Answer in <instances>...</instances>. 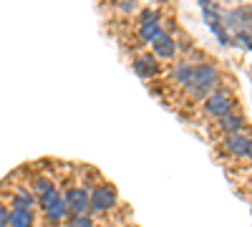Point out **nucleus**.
<instances>
[{"mask_svg": "<svg viewBox=\"0 0 252 227\" xmlns=\"http://www.w3.org/2000/svg\"><path fill=\"white\" fill-rule=\"evenodd\" d=\"M61 199H63V195H61L58 190H51L48 195H43V197H40V207H43V210H51L53 204H58Z\"/></svg>", "mask_w": 252, "mask_h": 227, "instance_id": "nucleus-15", "label": "nucleus"}, {"mask_svg": "<svg viewBox=\"0 0 252 227\" xmlns=\"http://www.w3.org/2000/svg\"><path fill=\"white\" fill-rule=\"evenodd\" d=\"M161 35V28H159V23H146V26H141L139 28V38L144 40V43H154V40Z\"/></svg>", "mask_w": 252, "mask_h": 227, "instance_id": "nucleus-13", "label": "nucleus"}, {"mask_svg": "<svg viewBox=\"0 0 252 227\" xmlns=\"http://www.w3.org/2000/svg\"><path fill=\"white\" fill-rule=\"evenodd\" d=\"M192 71H194V66L192 64H187V61H182V64H177L174 66V81L177 84H182V86H189L192 84Z\"/></svg>", "mask_w": 252, "mask_h": 227, "instance_id": "nucleus-11", "label": "nucleus"}, {"mask_svg": "<svg viewBox=\"0 0 252 227\" xmlns=\"http://www.w3.org/2000/svg\"><path fill=\"white\" fill-rule=\"evenodd\" d=\"M46 217H48V222H53V225H58V222H63V220L68 222L71 212H68V207H66V199H61L58 204H53L51 210H46Z\"/></svg>", "mask_w": 252, "mask_h": 227, "instance_id": "nucleus-10", "label": "nucleus"}, {"mask_svg": "<svg viewBox=\"0 0 252 227\" xmlns=\"http://www.w3.org/2000/svg\"><path fill=\"white\" fill-rule=\"evenodd\" d=\"M8 217H10V210L0 204V225H8Z\"/></svg>", "mask_w": 252, "mask_h": 227, "instance_id": "nucleus-19", "label": "nucleus"}, {"mask_svg": "<svg viewBox=\"0 0 252 227\" xmlns=\"http://www.w3.org/2000/svg\"><path fill=\"white\" fill-rule=\"evenodd\" d=\"M68 227H94V220H91V215H71Z\"/></svg>", "mask_w": 252, "mask_h": 227, "instance_id": "nucleus-16", "label": "nucleus"}, {"mask_svg": "<svg viewBox=\"0 0 252 227\" xmlns=\"http://www.w3.org/2000/svg\"><path fill=\"white\" fill-rule=\"evenodd\" d=\"M63 199H66V207L71 215H89V210H91V192L83 187L68 190L63 195Z\"/></svg>", "mask_w": 252, "mask_h": 227, "instance_id": "nucleus-2", "label": "nucleus"}, {"mask_svg": "<svg viewBox=\"0 0 252 227\" xmlns=\"http://www.w3.org/2000/svg\"><path fill=\"white\" fill-rule=\"evenodd\" d=\"M0 227H8V225H0Z\"/></svg>", "mask_w": 252, "mask_h": 227, "instance_id": "nucleus-21", "label": "nucleus"}, {"mask_svg": "<svg viewBox=\"0 0 252 227\" xmlns=\"http://www.w3.org/2000/svg\"><path fill=\"white\" fill-rule=\"evenodd\" d=\"M224 147H227V152L232 154V157H245V154H247V147H250V136H245L242 131L227 134Z\"/></svg>", "mask_w": 252, "mask_h": 227, "instance_id": "nucleus-6", "label": "nucleus"}, {"mask_svg": "<svg viewBox=\"0 0 252 227\" xmlns=\"http://www.w3.org/2000/svg\"><path fill=\"white\" fill-rule=\"evenodd\" d=\"M134 71L136 76L141 78H152L159 73V64H157V56L154 53H141L136 61H134Z\"/></svg>", "mask_w": 252, "mask_h": 227, "instance_id": "nucleus-5", "label": "nucleus"}, {"mask_svg": "<svg viewBox=\"0 0 252 227\" xmlns=\"http://www.w3.org/2000/svg\"><path fill=\"white\" fill-rule=\"evenodd\" d=\"M8 227H33V215H31V210H18V207H13V210H10V217H8Z\"/></svg>", "mask_w": 252, "mask_h": 227, "instance_id": "nucleus-8", "label": "nucleus"}, {"mask_svg": "<svg viewBox=\"0 0 252 227\" xmlns=\"http://www.w3.org/2000/svg\"><path fill=\"white\" fill-rule=\"evenodd\" d=\"M119 3H121V10H124V13L136 10V0H119Z\"/></svg>", "mask_w": 252, "mask_h": 227, "instance_id": "nucleus-18", "label": "nucleus"}, {"mask_svg": "<svg viewBox=\"0 0 252 227\" xmlns=\"http://www.w3.org/2000/svg\"><path fill=\"white\" fill-rule=\"evenodd\" d=\"M174 53H177V43L166 35V33H161L157 40H154V56L157 58H161V61H166V58H174Z\"/></svg>", "mask_w": 252, "mask_h": 227, "instance_id": "nucleus-7", "label": "nucleus"}, {"mask_svg": "<svg viewBox=\"0 0 252 227\" xmlns=\"http://www.w3.org/2000/svg\"><path fill=\"white\" fill-rule=\"evenodd\" d=\"M116 207V190L109 184H101L91 192V212H109Z\"/></svg>", "mask_w": 252, "mask_h": 227, "instance_id": "nucleus-3", "label": "nucleus"}, {"mask_svg": "<svg viewBox=\"0 0 252 227\" xmlns=\"http://www.w3.org/2000/svg\"><path fill=\"white\" fill-rule=\"evenodd\" d=\"M35 202H38V197H35V195H33L31 190L20 187V190L15 192V202H13V204H15L18 210H31V207H33Z\"/></svg>", "mask_w": 252, "mask_h": 227, "instance_id": "nucleus-12", "label": "nucleus"}, {"mask_svg": "<svg viewBox=\"0 0 252 227\" xmlns=\"http://www.w3.org/2000/svg\"><path fill=\"white\" fill-rule=\"evenodd\" d=\"M245 157H247V159L252 162V139H250V147H247V154H245Z\"/></svg>", "mask_w": 252, "mask_h": 227, "instance_id": "nucleus-20", "label": "nucleus"}, {"mask_svg": "<svg viewBox=\"0 0 252 227\" xmlns=\"http://www.w3.org/2000/svg\"><path fill=\"white\" fill-rule=\"evenodd\" d=\"M51 190H56V187H53V182H51L48 177H35V179H33V195H35L38 199L43 197V195H48Z\"/></svg>", "mask_w": 252, "mask_h": 227, "instance_id": "nucleus-14", "label": "nucleus"}, {"mask_svg": "<svg viewBox=\"0 0 252 227\" xmlns=\"http://www.w3.org/2000/svg\"><path fill=\"white\" fill-rule=\"evenodd\" d=\"M157 18H159V15H157L154 10H141V26H146V23H159Z\"/></svg>", "mask_w": 252, "mask_h": 227, "instance_id": "nucleus-17", "label": "nucleus"}, {"mask_svg": "<svg viewBox=\"0 0 252 227\" xmlns=\"http://www.w3.org/2000/svg\"><path fill=\"white\" fill-rule=\"evenodd\" d=\"M204 109H207V114L222 119L224 114H229V109H232V98H229V94H224V91H215V94L207 96Z\"/></svg>", "mask_w": 252, "mask_h": 227, "instance_id": "nucleus-4", "label": "nucleus"}, {"mask_svg": "<svg viewBox=\"0 0 252 227\" xmlns=\"http://www.w3.org/2000/svg\"><path fill=\"white\" fill-rule=\"evenodd\" d=\"M220 81V68L212 66V64H199L194 66L192 71V84H189V94H192L194 98H207L209 96V89L217 86Z\"/></svg>", "mask_w": 252, "mask_h": 227, "instance_id": "nucleus-1", "label": "nucleus"}, {"mask_svg": "<svg viewBox=\"0 0 252 227\" xmlns=\"http://www.w3.org/2000/svg\"><path fill=\"white\" fill-rule=\"evenodd\" d=\"M242 124H245L242 114H224V116L220 119V129H222L224 134H235V131L242 129Z\"/></svg>", "mask_w": 252, "mask_h": 227, "instance_id": "nucleus-9", "label": "nucleus"}]
</instances>
